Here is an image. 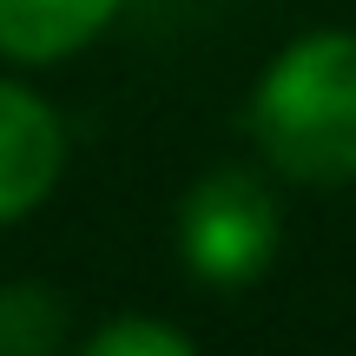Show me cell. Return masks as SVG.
Returning a JSON list of instances; mask_svg holds the SVG:
<instances>
[{"mask_svg":"<svg viewBox=\"0 0 356 356\" xmlns=\"http://www.w3.org/2000/svg\"><path fill=\"white\" fill-rule=\"evenodd\" d=\"M251 132L297 185L356 178V33H310L257 79Z\"/></svg>","mask_w":356,"mask_h":356,"instance_id":"1","label":"cell"},{"mask_svg":"<svg viewBox=\"0 0 356 356\" xmlns=\"http://www.w3.org/2000/svg\"><path fill=\"white\" fill-rule=\"evenodd\" d=\"M178 238H185V264L204 284H218V291L251 284L277 251V198H270V185L257 172L218 165L191 185Z\"/></svg>","mask_w":356,"mask_h":356,"instance_id":"2","label":"cell"},{"mask_svg":"<svg viewBox=\"0 0 356 356\" xmlns=\"http://www.w3.org/2000/svg\"><path fill=\"white\" fill-rule=\"evenodd\" d=\"M66 165L60 119L20 86H0V225L20 211H33Z\"/></svg>","mask_w":356,"mask_h":356,"instance_id":"3","label":"cell"},{"mask_svg":"<svg viewBox=\"0 0 356 356\" xmlns=\"http://www.w3.org/2000/svg\"><path fill=\"white\" fill-rule=\"evenodd\" d=\"M119 0H0V53L13 60H60V53L86 47Z\"/></svg>","mask_w":356,"mask_h":356,"instance_id":"4","label":"cell"},{"mask_svg":"<svg viewBox=\"0 0 356 356\" xmlns=\"http://www.w3.org/2000/svg\"><path fill=\"white\" fill-rule=\"evenodd\" d=\"M60 323H66V310L53 304L40 284L7 291L0 297V356H40L53 337H60Z\"/></svg>","mask_w":356,"mask_h":356,"instance_id":"5","label":"cell"},{"mask_svg":"<svg viewBox=\"0 0 356 356\" xmlns=\"http://www.w3.org/2000/svg\"><path fill=\"white\" fill-rule=\"evenodd\" d=\"M79 356H191V343L172 330V323H152V317H126V323H106Z\"/></svg>","mask_w":356,"mask_h":356,"instance_id":"6","label":"cell"}]
</instances>
